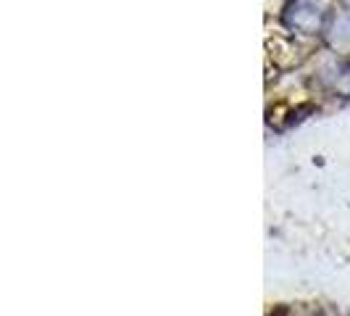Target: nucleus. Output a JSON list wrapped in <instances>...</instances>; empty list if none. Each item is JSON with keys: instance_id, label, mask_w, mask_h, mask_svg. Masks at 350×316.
<instances>
[{"instance_id": "f257e3e1", "label": "nucleus", "mask_w": 350, "mask_h": 316, "mask_svg": "<svg viewBox=\"0 0 350 316\" xmlns=\"http://www.w3.org/2000/svg\"><path fill=\"white\" fill-rule=\"evenodd\" d=\"M319 18H321L319 5L308 3V0H295V3H290V5L284 8V14H282V21H284L287 27H293V29H300V32H314V29H319Z\"/></svg>"}, {"instance_id": "f03ea898", "label": "nucleus", "mask_w": 350, "mask_h": 316, "mask_svg": "<svg viewBox=\"0 0 350 316\" xmlns=\"http://www.w3.org/2000/svg\"><path fill=\"white\" fill-rule=\"evenodd\" d=\"M334 35L350 37V0L345 3V8L340 11V16L334 21Z\"/></svg>"}]
</instances>
